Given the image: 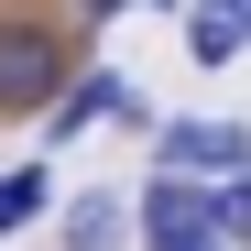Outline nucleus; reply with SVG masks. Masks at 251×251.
<instances>
[{"label": "nucleus", "instance_id": "nucleus-1", "mask_svg": "<svg viewBox=\"0 0 251 251\" xmlns=\"http://www.w3.org/2000/svg\"><path fill=\"white\" fill-rule=\"evenodd\" d=\"M99 33L76 11H0V120H44Z\"/></svg>", "mask_w": 251, "mask_h": 251}, {"label": "nucleus", "instance_id": "nucleus-2", "mask_svg": "<svg viewBox=\"0 0 251 251\" xmlns=\"http://www.w3.org/2000/svg\"><path fill=\"white\" fill-rule=\"evenodd\" d=\"M153 120H164V109L142 99V76H131V66H109V55H88V66L66 76V99L33 120V142H44V153L88 142V131H131V142H153Z\"/></svg>", "mask_w": 251, "mask_h": 251}, {"label": "nucleus", "instance_id": "nucleus-3", "mask_svg": "<svg viewBox=\"0 0 251 251\" xmlns=\"http://www.w3.org/2000/svg\"><path fill=\"white\" fill-rule=\"evenodd\" d=\"M164 175H240L251 164V120H229V109H175V120H153V142H142Z\"/></svg>", "mask_w": 251, "mask_h": 251}, {"label": "nucleus", "instance_id": "nucleus-4", "mask_svg": "<svg viewBox=\"0 0 251 251\" xmlns=\"http://www.w3.org/2000/svg\"><path fill=\"white\" fill-rule=\"evenodd\" d=\"M197 229H219V186L153 164V175L131 186V240H142V251H175V240H197Z\"/></svg>", "mask_w": 251, "mask_h": 251}, {"label": "nucleus", "instance_id": "nucleus-5", "mask_svg": "<svg viewBox=\"0 0 251 251\" xmlns=\"http://www.w3.org/2000/svg\"><path fill=\"white\" fill-rule=\"evenodd\" d=\"M44 229H55V251H142L131 240V186H66Z\"/></svg>", "mask_w": 251, "mask_h": 251}, {"label": "nucleus", "instance_id": "nucleus-6", "mask_svg": "<svg viewBox=\"0 0 251 251\" xmlns=\"http://www.w3.org/2000/svg\"><path fill=\"white\" fill-rule=\"evenodd\" d=\"M55 197H66V175H55V153H22V164H0V251L44 229V219H55Z\"/></svg>", "mask_w": 251, "mask_h": 251}, {"label": "nucleus", "instance_id": "nucleus-7", "mask_svg": "<svg viewBox=\"0 0 251 251\" xmlns=\"http://www.w3.org/2000/svg\"><path fill=\"white\" fill-rule=\"evenodd\" d=\"M175 33H186V66H207V76L251 55V44H240V11H197V0H186V22H175Z\"/></svg>", "mask_w": 251, "mask_h": 251}, {"label": "nucleus", "instance_id": "nucleus-8", "mask_svg": "<svg viewBox=\"0 0 251 251\" xmlns=\"http://www.w3.org/2000/svg\"><path fill=\"white\" fill-rule=\"evenodd\" d=\"M219 240L251 251V164H240V175H219Z\"/></svg>", "mask_w": 251, "mask_h": 251}, {"label": "nucleus", "instance_id": "nucleus-9", "mask_svg": "<svg viewBox=\"0 0 251 251\" xmlns=\"http://www.w3.org/2000/svg\"><path fill=\"white\" fill-rule=\"evenodd\" d=\"M66 11H76V22L99 33V22H120V11H131V0H66Z\"/></svg>", "mask_w": 251, "mask_h": 251}, {"label": "nucleus", "instance_id": "nucleus-10", "mask_svg": "<svg viewBox=\"0 0 251 251\" xmlns=\"http://www.w3.org/2000/svg\"><path fill=\"white\" fill-rule=\"evenodd\" d=\"M175 251H240V240H219V229H197V240H175Z\"/></svg>", "mask_w": 251, "mask_h": 251}, {"label": "nucleus", "instance_id": "nucleus-11", "mask_svg": "<svg viewBox=\"0 0 251 251\" xmlns=\"http://www.w3.org/2000/svg\"><path fill=\"white\" fill-rule=\"evenodd\" d=\"M197 11H251V0H197Z\"/></svg>", "mask_w": 251, "mask_h": 251}, {"label": "nucleus", "instance_id": "nucleus-12", "mask_svg": "<svg viewBox=\"0 0 251 251\" xmlns=\"http://www.w3.org/2000/svg\"><path fill=\"white\" fill-rule=\"evenodd\" d=\"M240 44H251V11H240Z\"/></svg>", "mask_w": 251, "mask_h": 251}]
</instances>
